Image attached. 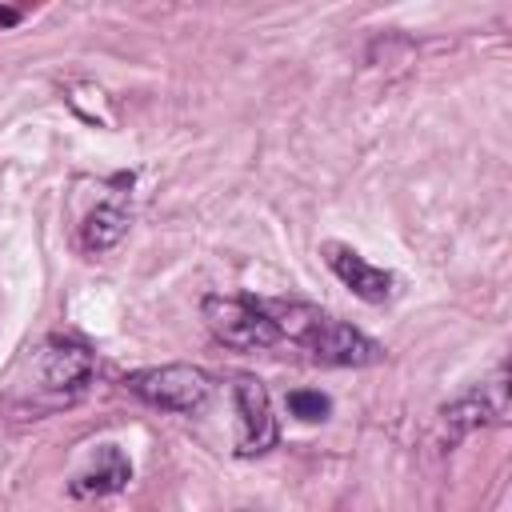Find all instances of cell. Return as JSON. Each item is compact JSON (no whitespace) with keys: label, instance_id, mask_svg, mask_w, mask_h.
<instances>
[{"label":"cell","instance_id":"1","mask_svg":"<svg viewBox=\"0 0 512 512\" xmlns=\"http://www.w3.org/2000/svg\"><path fill=\"white\" fill-rule=\"evenodd\" d=\"M264 308L272 312L280 336L296 340L300 348H308L324 364H336V368H368V364L384 360V348L372 336H364L360 328H352V324H344V320H336V316H328V312H320L312 304L272 300Z\"/></svg>","mask_w":512,"mask_h":512},{"label":"cell","instance_id":"2","mask_svg":"<svg viewBox=\"0 0 512 512\" xmlns=\"http://www.w3.org/2000/svg\"><path fill=\"white\" fill-rule=\"evenodd\" d=\"M28 368H32V376L20 392V404L32 408V412H52V408L72 404L88 388V380L96 372V360H92L88 344H80L72 336H48L32 352Z\"/></svg>","mask_w":512,"mask_h":512},{"label":"cell","instance_id":"3","mask_svg":"<svg viewBox=\"0 0 512 512\" xmlns=\"http://www.w3.org/2000/svg\"><path fill=\"white\" fill-rule=\"evenodd\" d=\"M200 316L208 332L236 352H260L280 340L272 312L264 308V300H252V296H204Z\"/></svg>","mask_w":512,"mask_h":512},{"label":"cell","instance_id":"4","mask_svg":"<svg viewBox=\"0 0 512 512\" xmlns=\"http://www.w3.org/2000/svg\"><path fill=\"white\" fill-rule=\"evenodd\" d=\"M124 388L164 412H196L212 396V376L196 364H160L124 376Z\"/></svg>","mask_w":512,"mask_h":512},{"label":"cell","instance_id":"5","mask_svg":"<svg viewBox=\"0 0 512 512\" xmlns=\"http://www.w3.org/2000/svg\"><path fill=\"white\" fill-rule=\"evenodd\" d=\"M440 420H444V432L448 440L456 444L460 436H468L472 428H484V424H504L508 420V372L496 368L492 380L468 388L464 396H456L452 404L440 408Z\"/></svg>","mask_w":512,"mask_h":512},{"label":"cell","instance_id":"6","mask_svg":"<svg viewBox=\"0 0 512 512\" xmlns=\"http://www.w3.org/2000/svg\"><path fill=\"white\" fill-rule=\"evenodd\" d=\"M232 400H236V416H240V456H260L276 444V416H272V400L268 388L252 376H240L232 384Z\"/></svg>","mask_w":512,"mask_h":512},{"label":"cell","instance_id":"7","mask_svg":"<svg viewBox=\"0 0 512 512\" xmlns=\"http://www.w3.org/2000/svg\"><path fill=\"white\" fill-rule=\"evenodd\" d=\"M324 264L340 276V284L344 288H352L360 300H368V304H384L388 296H392V272H384V268H376V264H368L356 248H348V244H324Z\"/></svg>","mask_w":512,"mask_h":512},{"label":"cell","instance_id":"8","mask_svg":"<svg viewBox=\"0 0 512 512\" xmlns=\"http://www.w3.org/2000/svg\"><path fill=\"white\" fill-rule=\"evenodd\" d=\"M128 480H132L128 456H124L116 444H100L96 456H92V464L76 472L72 496H112V492H120Z\"/></svg>","mask_w":512,"mask_h":512},{"label":"cell","instance_id":"9","mask_svg":"<svg viewBox=\"0 0 512 512\" xmlns=\"http://www.w3.org/2000/svg\"><path fill=\"white\" fill-rule=\"evenodd\" d=\"M128 232V212L108 200V204H96L88 216H84V228H80V244L88 252H108L112 244H120V236Z\"/></svg>","mask_w":512,"mask_h":512},{"label":"cell","instance_id":"10","mask_svg":"<svg viewBox=\"0 0 512 512\" xmlns=\"http://www.w3.org/2000/svg\"><path fill=\"white\" fill-rule=\"evenodd\" d=\"M288 412L296 420H304V424H320V420H328L332 400L324 392H316V388H296V392H288Z\"/></svg>","mask_w":512,"mask_h":512},{"label":"cell","instance_id":"11","mask_svg":"<svg viewBox=\"0 0 512 512\" xmlns=\"http://www.w3.org/2000/svg\"><path fill=\"white\" fill-rule=\"evenodd\" d=\"M12 24H20V8L0 4V28H12Z\"/></svg>","mask_w":512,"mask_h":512}]
</instances>
